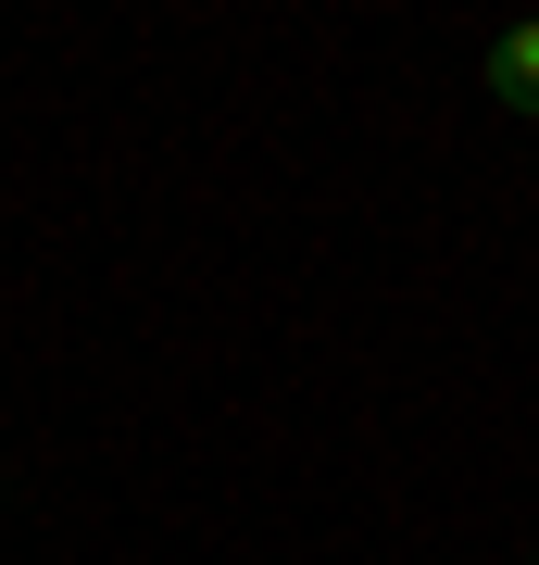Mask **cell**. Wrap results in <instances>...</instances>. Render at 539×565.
<instances>
[{"label":"cell","mask_w":539,"mask_h":565,"mask_svg":"<svg viewBox=\"0 0 539 565\" xmlns=\"http://www.w3.org/2000/svg\"><path fill=\"white\" fill-rule=\"evenodd\" d=\"M527 565H539V553H527Z\"/></svg>","instance_id":"2"},{"label":"cell","mask_w":539,"mask_h":565,"mask_svg":"<svg viewBox=\"0 0 539 565\" xmlns=\"http://www.w3.org/2000/svg\"><path fill=\"white\" fill-rule=\"evenodd\" d=\"M489 88L515 114H539V25H502V51H489Z\"/></svg>","instance_id":"1"}]
</instances>
